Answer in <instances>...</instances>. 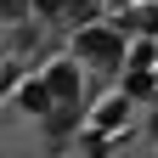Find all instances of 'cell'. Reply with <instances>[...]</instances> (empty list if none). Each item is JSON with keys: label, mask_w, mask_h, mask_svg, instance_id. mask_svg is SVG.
I'll return each mask as SVG.
<instances>
[{"label": "cell", "mask_w": 158, "mask_h": 158, "mask_svg": "<svg viewBox=\"0 0 158 158\" xmlns=\"http://www.w3.org/2000/svg\"><path fill=\"white\" fill-rule=\"evenodd\" d=\"M23 17H28V0H0V23H23Z\"/></svg>", "instance_id": "cell-6"}, {"label": "cell", "mask_w": 158, "mask_h": 158, "mask_svg": "<svg viewBox=\"0 0 158 158\" xmlns=\"http://www.w3.org/2000/svg\"><path fill=\"white\" fill-rule=\"evenodd\" d=\"M17 113L40 118V124L51 118V96H45V85H40V79H23V85H17Z\"/></svg>", "instance_id": "cell-3"}, {"label": "cell", "mask_w": 158, "mask_h": 158, "mask_svg": "<svg viewBox=\"0 0 158 158\" xmlns=\"http://www.w3.org/2000/svg\"><path fill=\"white\" fill-rule=\"evenodd\" d=\"M28 11H40V17H73V28H79V17L90 11V0H28Z\"/></svg>", "instance_id": "cell-5"}, {"label": "cell", "mask_w": 158, "mask_h": 158, "mask_svg": "<svg viewBox=\"0 0 158 158\" xmlns=\"http://www.w3.org/2000/svg\"><path fill=\"white\" fill-rule=\"evenodd\" d=\"M73 62L79 68H96V73H118L130 62V34L118 23H79L73 28Z\"/></svg>", "instance_id": "cell-1"}, {"label": "cell", "mask_w": 158, "mask_h": 158, "mask_svg": "<svg viewBox=\"0 0 158 158\" xmlns=\"http://www.w3.org/2000/svg\"><path fill=\"white\" fill-rule=\"evenodd\" d=\"M40 85L51 96V113H79L85 107V68H79L73 56H56V62L40 73Z\"/></svg>", "instance_id": "cell-2"}, {"label": "cell", "mask_w": 158, "mask_h": 158, "mask_svg": "<svg viewBox=\"0 0 158 158\" xmlns=\"http://www.w3.org/2000/svg\"><path fill=\"white\" fill-rule=\"evenodd\" d=\"M124 118H130V96H124V90H113L107 102H96L90 124H96V135H102V130H113V124H124Z\"/></svg>", "instance_id": "cell-4"}]
</instances>
